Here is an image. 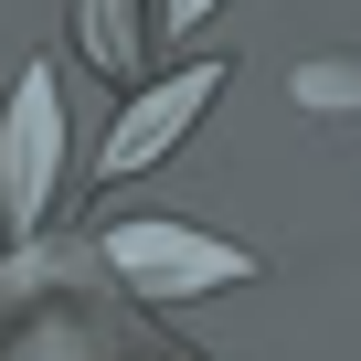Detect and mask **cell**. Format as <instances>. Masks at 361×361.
<instances>
[{
    "mask_svg": "<svg viewBox=\"0 0 361 361\" xmlns=\"http://www.w3.org/2000/svg\"><path fill=\"white\" fill-rule=\"evenodd\" d=\"M106 276L138 298V308H180V298H224V287H255L266 255L234 245V234H202V224H180V213H117L106 224Z\"/></svg>",
    "mask_w": 361,
    "mask_h": 361,
    "instance_id": "cell-1",
    "label": "cell"
},
{
    "mask_svg": "<svg viewBox=\"0 0 361 361\" xmlns=\"http://www.w3.org/2000/svg\"><path fill=\"white\" fill-rule=\"evenodd\" d=\"M75 54H85L106 85L149 75V22H138V0H75Z\"/></svg>",
    "mask_w": 361,
    "mask_h": 361,
    "instance_id": "cell-4",
    "label": "cell"
},
{
    "mask_svg": "<svg viewBox=\"0 0 361 361\" xmlns=\"http://www.w3.org/2000/svg\"><path fill=\"white\" fill-rule=\"evenodd\" d=\"M54 192H64V85H54V64H22L0 96V224L32 245Z\"/></svg>",
    "mask_w": 361,
    "mask_h": 361,
    "instance_id": "cell-2",
    "label": "cell"
},
{
    "mask_svg": "<svg viewBox=\"0 0 361 361\" xmlns=\"http://www.w3.org/2000/svg\"><path fill=\"white\" fill-rule=\"evenodd\" d=\"M213 11H224V0H159V22H170V32H180V43H192V32H202V22H213Z\"/></svg>",
    "mask_w": 361,
    "mask_h": 361,
    "instance_id": "cell-5",
    "label": "cell"
},
{
    "mask_svg": "<svg viewBox=\"0 0 361 361\" xmlns=\"http://www.w3.org/2000/svg\"><path fill=\"white\" fill-rule=\"evenodd\" d=\"M224 96V54H202V64H170V75H149L128 106H117V128L96 138V180H128V170H159L180 138L202 128V106Z\"/></svg>",
    "mask_w": 361,
    "mask_h": 361,
    "instance_id": "cell-3",
    "label": "cell"
}]
</instances>
